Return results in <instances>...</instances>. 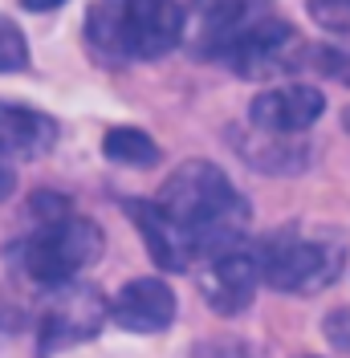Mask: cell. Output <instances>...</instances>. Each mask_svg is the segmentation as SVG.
I'll return each mask as SVG.
<instances>
[{
	"instance_id": "1",
	"label": "cell",
	"mask_w": 350,
	"mask_h": 358,
	"mask_svg": "<svg viewBox=\"0 0 350 358\" xmlns=\"http://www.w3.org/2000/svg\"><path fill=\"white\" fill-rule=\"evenodd\" d=\"M155 203L188 232V241L196 248V261L237 248L248 232L244 196L228 183V176L216 163H204V159L175 167L172 179L159 187Z\"/></svg>"
},
{
	"instance_id": "2",
	"label": "cell",
	"mask_w": 350,
	"mask_h": 358,
	"mask_svg": "<svg viewBox=\"0 0 350 358\" xmlns=\"http://www.w3.org/2000/svg\"><path fill=\"white\" fill-rule=\"evenodd\" d=\"M257 261H261L265 285H273L277 293L309 297L338 281V273L346 268V245L322 228L293 224V228L273 232L257 248Z\"/></svg>"
},
{
	"instance_id": "3",
	"label": "cell",
	"mask_w": 350,
	"mask_h": 358,
	"mask_svg": "<svg viewBox=\"0 0 350 358\" xmlns=\"http://www.w3.org/2000/svg\"><path fill=\"white\" fill-rule=\"evenodd\" d=\"M21 273L33 285L57 289L102 257V228L86 216H53L21 245Z\"/></svg>"
},
{
	"instance_id": "4",
	"label": "cell",
	"mask_w": 350,
	"mask_h": 358,
	"mask_svg": "<svg viewBox=\"0 0 350 358\" xmlns=\"http://www.w3.org/2000/svg\"><path fill=\"white\" fill-rule=\"evenodd\" d=\"M110 317V301L102 297L98 285H86V281H66L57 285L53 297L45 301L41 310V355H57V350H69V346H82L90 338L106 326Z\"/></svg>"
},
{
	"instance_id": "5",
	"label": "cell",
	"mask_w": 350,
	"mask_h": 358,
	"mask_svg": "<svg viewBox=\"0 0 350 358\" xmlns=\"http://www.w3.org/2000/svg\"><path fill=\"white\" fill-rule=\"evenodd\" d=\"M183 33V8L175 0H118V53L155 62L172 53Z\"/></svg>"
},
{
	"instance_id": "6",
	"label": "cell",
	"mask_w": 350,
	"mask_h": 358,
	"mask_svg": "<svg viewBox=\"0 0 350 358\" xmlns=\"http://www.w3.org/2000/svg\"><path fill=\"white\" fill-rule=\"evenodd\" d=\"M200 265V293L216 313H241L248 310V301L257 297L261 285V261L248 248H228L216 257H204Z\"/></svg>"
},
{
	"instance_id": "7",
	"label": "cell",
	"mask_w": 350,
	"mask_h": 358,
	"mask_svg": "<svg viewBox=\"0 0 350 358\" xmlns=\"http://www.w3.org/2000/svg\"><path fill=\"white\" fill-rule=\"evenodd\" d=\"M322 110H326V94L318 86H306V82L261 90L248 102V118L265 134H302L322 118Z\"/></svg>"
},
{
	"instance_id": "8",
	"label": "cell",
	"mask_w": 350,
	"mask_h": 358,
	"mask_svg": "<svg viewBox=\"0 0 350 358\" xmlns=\"http://www.w3.org/2000/svg\"><path fill=\"white\" fill-rule=\"evenodd\" d=\"M244 29V0H192L183 8V33L179 45H188V53L196 57H228L232 41Z\"/></svg>"
},
{
	"instance_id": "9",
	"label": "cell",
	"mask_w": 350,
	"mask_h": 358,
	"mask_svg": "<svg viewBox=\"0 0 350 358\" xmlns=\"http://www.w3.org/2000/svg\"><path fill=\"white\" fill-rule=\"evenodd\" d=\"M110 317L131 334H159L175 322V293L159 277H134L114 293Z\"/></svg>"
},
{
	"instance_id": "10",
	"label": "cell",
	"mask_w": 350,
	"mask_h": 358,
	"mask_svg": "<svg viewBox=\"0 0 350 358\" xmlns=\"http://www.w3.org/2000/svg\"><path fill=\"white\" fill-rule=\"evenodd\" d=\"M127 212H131L134 228H139V236H143V245H147V252L159 268L179 273V268L196 265V248L188 241V232L155 200H127Z\"/></svg>"
},
{
	"instance_id": "11",
	"label": "cell",
	"mask_w": 350,
	"mask_h": 358,
	"mask_svg": "<svg viewBox=\"0 0 350 358\" xmlns=\"http://www.w3.org/2000/svg\"><path fill=\"white\" fill-rule=\"evenodd\" d=\"M289 45H293V29L265 17V21L241 29V37L228 49V62L241 73H269L289 62Z\"/></svg>"
},
{
	"instance_id": "12",
	"label": "cell",
	"mask_w": 350,
	"mask_h": 358,
	"mask_svg": "<svg viewBox=\"0 0 350 358\" xmlns=\"http://www.w3.org/2000/svg\"><path fill=\"white\" fill-rule=\"evenodd\" d=\"M57 143V122L49 114L21 106V102H0V151L13 159H37Z\"/></svg>"
},
{
	"instance_id": "13",
	"label": "cell",
	"mask_w": 350,
	"mask_h": 358,
	"mask_svg": "<svg viewBox=\"0 0 350 358\" xmlns=\"http://www.w3.org/2000/svg\"><path fill=\"white\" fill-rule=\"evenodd\" d=\"M102 151H106L110 163H122V167H151V163H159L155 138L147 131H139V127H114V131H106Z\"/></svg>"
},
{
	"instance_id": "14",
	"label": "cell",
	"mask_w": 350,
	"mask_h": 358,
	"mask_svg": "<svg viewBox=\"0 0 350 358\" xmlns=\"http://www.w3.org/2000/svg\"><path fill=\"white\" fill-rule=\"evenodd\" d=\"M29 66V41H24L21 24L0 17V73H17Z\"/></svg>"
},
{
	"instance_id": "15",
	"label": "cell",
	"mask_w": 350,
	"mask_h": 358,
	"mask_svg": "<svg viewBox=\"0 0 350 358\" xmlns=\"http://www.w3.org/2000/svg\"><path fill=\"white\" fill-rule=\"evenodd\" d=\"M306 4H309V17L322 29L350 37V0H306Z\"/></svg>"
},
{
	"instance_id": "16",
	"label": "cell",
	"mask_w": 350,
	"mask_h": 358,
	"mask_svg": "<svg viewBox=\"0 0 350 358\" xmlns=\"http://www.w3.org/2000/svg\"><path fill=\"white\" fill-rule=\"evenodd\" d=\"M322 334L330 338V346L338 350V355H350V310H334L322 322Z\"/></svg>"
},
{
	"instance_id": "17",
	"label": "cell",
	"mask_w": 350,
	"mask_h": 358,
	"mask_svg": "<svg viewBox=\"0 0 350 358\" xmlns=\"http://www.w3.org/2000/svg\"><path fill=\"white\" fill-rule=\"evenodd\" d=\"M13 187H17V167H13V155L0 151V203L13 196Z\"/></svg>"
},
{
	"instance_id": "18",
	"label": "cell",
	"mask_w": 350,
	"mask_h": 358,
	"mask_svg": "<svg viewBox=\"0 0 350 358\" xmlns=\"http://www.w3.org/2000/svg\"><path fill=\"white\" fill-rule=\"evenodd\" d=\"M21 4L29 8V13H53V8H62L66 0H21Z\"/></svg>"
},
{
	"instance_id": "19",
	"label": "cell",
	"mask_w": 350,
	"mask_h": 358,
	"mask_svg": "<svg viewBox=\"0 0 350 358\" xmlns=\"http://www.w3.org/2000/svg\"><path fill=\"white\" fill-rule=\"evenodd\" d=\"M346 131H350V110H346Z\"/></svg>"
}]
</instances>
